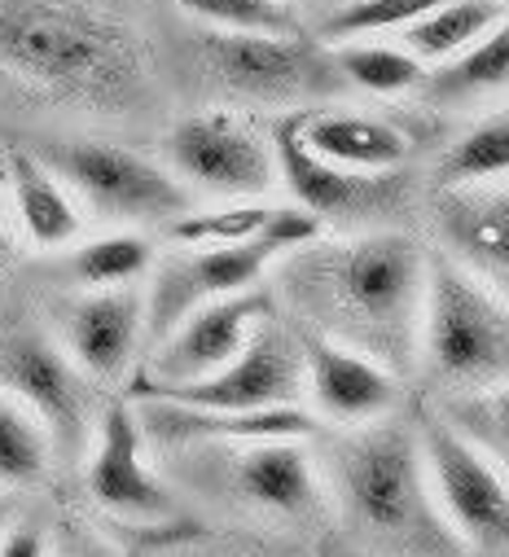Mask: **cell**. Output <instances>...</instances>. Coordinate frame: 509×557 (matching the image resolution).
<instances>
[{"label": "cell", "mask_w": 509, "mask_h": 557, "mask_svg": "<svg viewBox=\"0 0 509 557\" xmlns=\"http://www.w3.org/2000/svg\"><path fill=\"white\" fill-rule=\"evenodd\" d=\"M154 246L137 228H105L88 242H75L66 255V276L79 290H123L154 272Z\"/></svg>", "instance_id": "603a6c76"}, {"label": "cell", "mask_w": 509, "mask_h": 557, "mask_svg": "<svg viewBox=\"0 0 509 557\" xmlns=\"http://www.w3.org/2000/svg\"><path fill=\"white\" fill-rule=\"evenodd\" d=\"M435 228L452 259L487 276L496 290L509 286V181L439 189Z\"/></svg>", "instance_id": "d6986e66"}, {"label": "cell", "mask_w": 509, "mask_h": 557, "mask_svg": "<svg viewBox=\"0 0 509 557\" xmlns=\"http://www.w3.org/2000/svg\"><path fill=\"white\" fill-rule=\"evenodd\" d=\"M0 557H53V540L40 527H10L0 540Z\"/></svg>", "instance_id": "1f68e13d"}, {"label": "cell", "mask_w": 509, "mask_h": 557, "mask_svg": "<svg viewBox=\"0 0 509 557\" xmlns=\"http://www.w3.org/2000/svg\"><path fill=\"white\" fill-rule=\"evenodd\" d=\"M5 185H10V215L18 220L23 237L36 250H71L84 237L88 211L36 150L5 154Z\"/></svg>", "instance_id": "ffe728a7"}, {"label": "cell", "mask_w": 509, "mask_h": 557, "mask_svg": "<svg viewBox=\"0 0 509 557\" xmlns=\"http://www.w3.org/2000/svg\"><path fill=\"white\" fill-rule=\"evenodd\" d=\"M325 492L347 531L377 557H461L465 544L448 527L418 417H377L347 426L325 444Z\"/></svg>", "instance_id": "3957f363"}, {"label": "cell", "mask_w": 509, "mask_h": 557, "mask_svg": "<svg viewBox=\"0 0 509 557\" xmlns=\"http://www.w3.org/2000/svg\"><path fill=\"white\" fill-rule=\"evenodd\" d=\"M308 391L303 377V351H299V334L295 321L286 325L282 317H269L254 338L241 347L237 360H228L224 369L194 377V382H150L137 373L133 382V399H172V404H194V408H282V404H299V395Z\"/></svg>", "instance_id": "30bf717a"}, {"label": "cell", "mask_w": 509, "mask_h": 557, "mask_svg": "<svg viewBox=\"0 0 509 557\" xmlns=\"http://www.w3.org/2000/svg\"><path fill=\"white\" fill-rule=\"evenodd\" d=\"M269 317H277V304L260 286L215 299V304L198 308L194 317H185L163 343H154V356L141 369V377H150V382L207 377V373L224 369L228 360H237L241 347L254 338V330H260Z\"/></svg>", "instance_id": "2e32d148"}, {"label": "cell", "mask_w": 509, "mask_h": 557, "mask_svg": "<svg viewBox=\"0 0 509 557\" xmlns=\"http://www.w3.org/2000/svg\"><path fill=\"white\" fill-rule=\"evenodd\" d=\"M316 5H325V14H330V10H338V5H347V0H316Z\"/></svg>", "instance_id": "d590c367"}, {"label": "cell", "mask_w": 509, "mask_h": 557, "mask_svg": "<svg viewBox=\"0 0 509 557\" xmlns=\"http://www.w3.org/2000/svg\"><path fill=\"white\" fill-rule=\"evenodd\" d=\"M194 62L202 79L237 101V106H269V110H308L325 97H338L347 75L338 71L334 49L299 36L269 32H215L202 27L194 36Z\"/></svg>", "instance_id": "5b68a950"}, {"label": "cell", "mask_w": 509, "mask_h": 557, "mask_svg": "<svg viewBox=\"0 0 509 557\" xmlns=\"http://www.w3.org/2000/svg\"><path fill=\"white\" fill-rule=\"evenodd\" d=\"M185 453L198 457L194 466H185V479L207 483L211 492H224L233 505L264 513V518L299 522V518H312L321 500L330 496L325 474L316 470L303 440L202 444Z\"/></svg>", "instance_id": "52a82bcc"}, {"label": "cell", "mask_w": 509, "mask_h": 557, "mask_svg": "<svg viewBox=\"0 0 509 557\" xmlns=\"http://www.w3.org/2000/svg\"><path fill=\"white\" fill-rule=\"evenodd\" d=\"M79 198V207L110 228L172 224L194 211V189L167 168L114 141H49L36 150Z\"/></svg>", "instance_id": "8992f818"}, {"label": "cell", "mask_w": 509, "mask_h": 557, "mask_svg": "<svg viewBox=\"0 0 509 557\" xmlns=\"http://www.w3.org/2000/svg\"><path fill=\"white\" fill-rule=\"evenodd\" d=\"M439 5H448V0H347V5L321 18V45H351L364 36L409 32Z\"/></svg>", "instance_id": "f1b7e54d"}, {"label": "cell", "mask_w": 509, "mask_h": 557, "mask_svg": "<svg viewBox=\"0 0 509 557\" xmlns=\"http://www.w3.org/2000/svg\"><path fill=\"white\" fill-rule=\"evenodd\" d=\"M53 431L45 426V417L23 404L14 391L0 386V487H36L49 474L53 461Z\"/></svg>", "instance_id": "cb8c5ba5"}, {"label": "cell", "mask_w": 509, "mask_h": 557, "mask_svg": "<svg viewBox=\"0 0 509 557\" xmlns=\"http://www.w3.org/2000/svg\"><path fill=\"white\" fill-rule=\"evenodd\" d=\"M176 5L215 32H269V36L303 32L286 0H176Z\"/></svg>", "instance_id": "4dcf8cb0"}, {"label": "cell", "mask_w": 509, "mask_h": 557, "mask_svg": "<svg viewBox=\"0 0 509 557\" xmlns=\"http://www.w3.org/2000/svg\"><path fill=\"white\" fill-rule=\"evenodd\" d=\"M150 440L133 399H110L97 417V440L88 453V496L97 509L133 522H167L176 513L172 487L146 461Z\"/></svg>", "instance_id": "4fadbf2b"}, {"label": "cell", "mask_w": 509, "mask_h": 557, "mask_svg": "<svg viewBox=\"0 0 509 557\" xmlns=\"http://www.w3.org/2000/svg\"><path fill=\"white\" fill-rule=\"evenodd\" d=\"M282 185L290 189L295 207L312 211L321 224H369L392 215L405 202V176L400 172H351L330 159H321L303 136V110H282L269 127Z\"/></svg>", "instance_id": "8fae6325"}, {"label": "cell", "mask_w": 509, "mask_h": 557, "mask_svg": "<svg viewBox=\"0 0 509 557\" xmlns=\"http://www.w3.org/2000/svg\"><path fill=\"white\" fill-rule=\"evenodd\" d=\"M418 431L431 466V483L448 527L461 535L465 548L509 557V479L505 470L465 435L457 431L444 408H422Z\"/></svg>", "instance_id": "ba28073f"}, {"label": "cell", "mask_w": 509, "mask_h": 557, "mask_svg": "<svg viewBox=\"0 0 509 557\" xmlns=\"http://www.w3.org/2000/svg\"><path fill=\"white\" fill-rule=\"evenodd\" d=\"M338 71L347 75L351 88L369 92V97H405L418 92L426 84V62L413 49H396V45H377V40H351V45H334Z\"/></svg>", "instance_id": "4316f807"}, {"label": "cell", "mask_w": 509, "mask_h": 557, "mask_svg": "<svg viewBox=\"0 0 509 557\" xmlns=\"http://www.w3.org/2000/svg\"><path fill=\"white\" fill-rule=\"evenodd\" d=\"M277 207L260 202V198H237V202H224V207H194L185 211L181 220L167 224V237L181 242V246H246L254 242L269 220H273Z\"/></svg>", "instance_id": "83f0119b"}, {"label": "cell", "mask_w": 509, "mask_h": 557, "mask_svg": "<svg viewBox=\"0 0 509 557\" xmlns=\"http://www.w3.org/2000/svg\"><path fill=\"white\" fill-rule=\"evenodd\" d=\"M53 557H114L105 540L88 535V531H66L58 544H53Z\"/></svg>", "instance_id": "d6a6232c"}, {"label": "cell", "mask_w": 509, "mask_h": 557, "mask_svg": "<svg viewBox=\"0 0 509 557\" xmlns=\"http://www.w3.org/2000/svg\"><path fill=\"white\" fill-rule=\"evenodd\" d=\"M141 426L150 448L163 453H185L202 444H246V440H312L316 417L299 404L282 408H194V404H172V399H137Z\"/></svg>", "instance_id": "e0dca14e"}, {"label": "cell", "mask_w": 509, "mask_h": 557, "mask_svg": "<svg viewBox=\"0 0 509 557\" xmlns=\"http://www.w3.org/2000/svg\"><path fill=\"white\" fill-rule=\"evenodd\" d=\"M163 159L194 194H211L224 202L264 198L282 181L273 136L237 110L185 114L163 136Z\"/></svg>", "instance_id": "9c48e42d"}, {"label": "cell", "mask_w": 509, "mask_h": 557, "mask_svg": "<svg viewBox=\"0 0 509 557\" xmlns=\"http://www.w3.org/2000/svg\"><path fill=\"white\" fill-rule=\"evenodd\" d=\"M509 14L505 0H448V5L431 10L422 23L405 32V45L431 66L465 53L474 40H483L500 18Z\"/></svg>", "instance_id": "d4e9b609"}, {"label": "cell", "mask_w": 509, "mask_h": 557, "mask_svg": "<svg viewBox=\"0 0 509 557\" xmlns=\"http://www.w3.org/2000/svg\"><path fill=\"white\" fill-rule=\"evenodd\" d=\"M422 373L444 399L509 382V299L444 246L426 263Z\"/></svg>", "instance_id": "277c9868"}, {"label": "cell", "mask_w": 509, "mask_h": 557, "mask_svg": "<svg viewBox=\"0 0 509 557\" xmlns=\"http://www.w3.org/2000/svg\"><path fill=\"white\" fill-rule=\"evenodd\" d=\"M0 75L58 106L119 114L146 97L150 53L97 0H0Z\"/></svg>", "instance_id": "7a4b0ae2"}, {"label": "cell", "mask_w": 509, "mask_h": 557, "mask_svg": "<svg viewBox=\"0 0 509 557\" xmlns=\"http://www.w3.org/2000/svg\"><path fill=\"white\" fill-rule=\"evenodd\" d=\"M303 136L308 146L351 172H400L413 154V136L382 114L364 110H334V106H308L303 110Z\"/></svg>", "instance_id": "44dd1931"}, {"label": "cell", "mask_w": 509, "mask_h": 557, "mask_svg": "<svg viewBox=\"0 0 509 557\" xmlns=\"http://www.w3.org/2000/svg\"><path fill=\"white\" fill-rule=\"evenodd\" d=\"M58 338L92 382H119L133 369L146 334V295L123 290H84L58 308Z\"/></svg>", "instance_id": "ac0fdd59"}, {"label": "cell", "mask_w": 509, "mask_h": 557, "mask_svg": "<svg viewBox=\"0 0 509 557\" xmlns=\"http://www.w3.org/2000/svg\"><path fill=\"white\" fill-rule=\"evenodd\" d=\"M286 255L264 233L246 246H181L176 255L159 259L150 272V295H146V334L150 347L163 343L185 317L198 308L254 290L260 276L282 263Z\"/></svg>", "instance_id": "7c38bea8"}, {"label": "cell", "mask_w": 509, "mask_h": 557, "mask_svg": "<svg viewBox=\"0 0 509 557\" xmlns=\"http://www.w3.org/2000/svg\"><path fill=\"white\" fill-rule=\"evenodd\" d=\"M10 527H14V500H10V487H0V540H5Z\"/></svg>", "instance_id": "836d02e7"}, {"label": "cell", "mask_w": 509, "mask_h": 557, "mask_svg": "<svg viewBox=\"0 0 509 557\" xmlns=\"http://www.w3.org/2000/svg\"><path fill=\"white\" fill-rule=\"evenodd\" d=\"M418 92L435 110H461L483 97L509 92V14L483 40H474L465 53L439 62Z\"/></svg>", "instance_id": "7402d4cb"}, {"label": "cell", "mask_w": 509, "mask_h": 557, "mask_svg": "<svg viewBox=\"0 0 509 557\" xmlns=\"http://www.w3.org/2000/svg\"><path fill=\"white\" fill-rule=\"evenodd\" d=\"M496 181H509V114H492V119L474 123L435 163L439 189L496 185Z\"/></svg>", "instance_id": "484cf974"}, {"label": "cell", "mask_w": 509, "mask_h": 557, "mask_svg": "<svg viewBox=\"0 0 509 557\" xmlns=\"http://www.w3.org/2000/svg\"><path fill=\"white\" fill-rule=\"evenodd\" d=\"M0 386L32 404L58 444H79L88 431V373L45 330L18 325L0 334Z\"/></svg>", "instance_id": "5bb4252c"}, {"label": "cell", "mask_w": 509, "mask_h": 557, "mask_svg": "<svg viewBox=\"0 0 509 557\" xmlns=\"http://www.w3.org/2000/svg\"><path fill=\"white\" fill-rule=\"evenodd\" d=\"M5 207H10V185H5V159H0V233H5Z\"/></svg>", "instance_id": "e575fe53"}, {"label": "cell", "mask_w": 509, "mask_h": 557, "mask_svg": "<svg viewBox=\"0 0 509 557\" xmlns=\"http://www.w3.org/2000/svg\"><path fill=\"white\" fill-rule=\"evenodd\" d=\"M439 408L509 479V382H500L492 391H474V395H448Z\"/></svg>", "instance_id": "f546056e"}, {"label": "cell", "mask_w": 509, "mask_h": 557, "mask_svg": "<svg viewBox=\"0 0 509 557\" xmlns=\"http://www.w3.org/2000/svg\"><path fill=\"white\" fill-rule=\"evenodd\" d=\"M299 334V351H303V377H308V395L316 417L334 426H369L377 417H392L405 399V377L392 373L387 364H377L373 356L343 347L308 325L295 321Z\"/></svg>", "instance_id": "9a60e30c"}, {"label": "cell", "mask_w": 509, "mask_h": 557, "mask_svg": "<svg viewBox=\"0 0 509 557\" xmlns=\"http://www.w3.org/2000/svg\"><path fill=\"white\" fill-rule=\"evenodd\" d=\"M426 263L431 250L396 228L316 237L282 259L277 290L290 321L409 377L422 369Z\"/></svg>", "instance_id": "6da1fadb"}]
</instances>
